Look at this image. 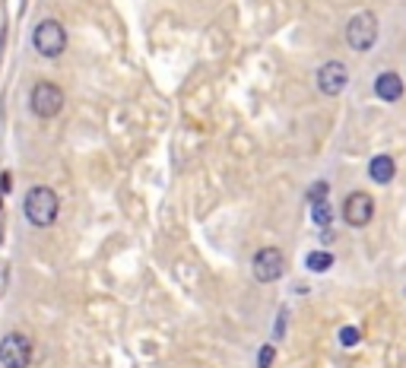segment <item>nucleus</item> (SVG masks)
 <instances>
[{"mask_svg":"<svg viewBox=\"0 0 406 368\" xmlns=\"http://www.w3.org/2000/svg\"><path fill=\"white\" fill-rule=\"evenodd\" d=\"M394 175H397V162L390 159V156H375V159L368 162V178L375 184L394 181Z\"/></svg>","mask_w":406,"mask_h":368,"instance_id":"9d476101","label":"nucleus"},{"mask_svg":"<svg viewBox=\"0 0 406 368\" xmlns=\"http://www.w3.org/2000/svg\"><path fill=\"white\" fill-rule=\"evenodd\" d=\"M375 92H378V99H381V102H400L403 99V80H400V73H394V70L381 73V77L375 80Z\"/></svg>","mask_w":406,"mask_h":368,"instance_id":"1a4fd4ad","label":"nucleus"},{"mask_svg":"<svg viewBox=\"0 0 406 368\" xmlns=\"http://www.w3.org/2000/svg\"><path fill=\"white\" fill-rule=\"evenodd\" d=\"M356 340H358V330H356V327H346V330H340V343L353 346Z\"/></svg>","mask_w":406,"mask_h":368,"instance_id":"ddd939ff","label":"nucleus"},{"mask_svg":"<svg viewBox=\"0 0 406 368\" xmlns=\"http://www.w3.org/2000/svg\"><path fill=\"white\" fill-rule=\"evenodd\" d=\"M346 42L353 51H368L378 42V16L375 13H356L346 23Z\"/></svg>","mask_w":406,"mask_h":368,"instance_id":"39448f33","label":"nucleus"},{"mask_svg":"<svg viewBox=\"0 0 406 368\" xmlns=\"http://www.w3.org/2000/svg\"><path fill=\"white\" fill-rule=\"evenodd\" d=\"M251 270L257 283H276L286 274V257H282L280 248H260L251 261Z\"/></svg>","mask_w":406,"mask_h":368,"instance_id":"423d86ee","label":"nucleus"},{"mask_svg":"<svg viewBox=\"0 0 406 368\" xmlns=\"http://www.w3.org/2000/svg\"><path fill=\"white\" fill-rule=\"evenodd\" d=\"M314 83H317V90H321L324 95L336 99V95L346 90V83H349L346 64H343V60H327V64H321V67H317V73H314Z\"/></svg>","mask_w":406,"mask_h":368,"instance_id":"0eeeda50","label":"nucleus"},{"mask_svg":"<svg viewBox=\"0 0 406 368\" xmlns=\"http://www.w3.org/2000/svg\"><path fill=\"white\" fill-rule=\"evenodd\" d=\"M324 197H327V184H324V181H317V188L314 190H311V200H324Z\"/></svg>","mask_w":406,"mask_h":368,"instance_id":"2eb2a0df","label":"nucleus"},{"mask_svg":"<svg viewBox=\"0 0 406 368\" xmlns=\"http://www.w3.org/2000/svg\"><path fill=\"white\" fill-rule=\"evenodd\" d=\"M330 264H334V257H330L327 251H311V254H308V270H314V274L330 270Z\"/></svg>","mask_w":406,"mask_h":368,"instance_id":"9b49d317","label":"nucleus"},{"mask_svg":"<svg viewBox=\"0 0 406 368\" xmlns=\"http://www.w3.org/2000/svg\"><path fill=\"white\" fill-rule=\"evenodd\" d=\"M273 365V346H263L260 350V368H270Z\"/></svg>","mask_w":406,"mask_h":368,"instance_id":"4468645a","label":"nucleus"},{"mask_svg":"<svg viewBox=\"0 0 406 368\" xmlns=\"http://www.w3.org/2000/svg\"><path fill=\"white\" fill-rule=\"evenodd\" d=\"M32 340L26 333L13 330L0 340V365L4 368H29L32 365Z\"/></svg>","mask_w":406,"mask_h":368,"instance_id":"20e7f679","label":"nucleus"},{"mask_svg":"<svg viewBox=\"0 0 406 368\" xmlns=\"http://www.w3.org/2000/svg\"><path fill=\"white\" fill-rule=\"evenodd\" d=\"M10 188H13V184H10V175L4 172V178H0V194H6V190H10Z\"/></svg>","mask_w":406,"mask_h":368,"instance_id":"dca6fc26","label":"nucleus"},{"mask_svg":"<svg viewBox=\"0 0 406 368\" xmlns=\"http://www.w3.org/2000/svg\"><path fill=\"white\" fill-rule=\"evenodd\" d=\"M330 220H334V213H330V203H327V200H317V203H314V222L327 226Z\"/></svg>","mask_w":406,"mask_h":368,"instance_id":"f8f14e48","label":"nucleus"},{"mask_svg":"<svg viewBox=\"0 0 406 368\" xmlns=\"http://www.w3.org/2000/svg\"><path fill=\"white\" fill-rule=\"evenodd\" d=\"M371 216H375V200L365 190H353L346 197V203H343V222L353 229H362L371 222Z\"/></svg>","mask_w":406,"mask_h":368,"instance_id":"6e6552de","label":"nucleus"},{"mask_svg":"<svg viewBox=\"0 0 406 368\" xmlns=\"http://www.w3.org/2000/svg\"><path fill=\"white\" fill-rule=\"evenodd\" d=\"M32 45H35V51L42 54V58H60L67 48V32L64 26L57 23V19H45V23L35 26V32H32Z\"/></svg>","mask_w":406,"mask_h":368,"instance_id":"f03ea898","label":"nucleus"},{"mask_svg":"<svg viewBox=\"0 0 406 368\" xmlns=\"http://www.w3.org/2000/svg\"><path fill=\"white\" fill-rule=\"evenodd\" d=\"M29 108L38 118H54V114L64 108V90L57 83H48V80H38L29 92Z\"/></svg>","mask_w":406,"mask_h":368,"instance_id":"7ed1b4c3","label":"nucleus"},{"mask_svg":"<svg viewBox=\"0 0 406 368\" xmlns=\"http://www.w3.org/2000/svg\"><path fill=\"white\" fill-rule=\"evenodd\" d=\"M23 210H26V220L32 222L35 229H48L57 222V213H60V200L51 188L45 184H35V188L26 194L23 200Z\"/></svg>","mask_w":406,"mask_h":368,"instance_id":"f257e3e1","label":"nucleus"}]
</instances>
